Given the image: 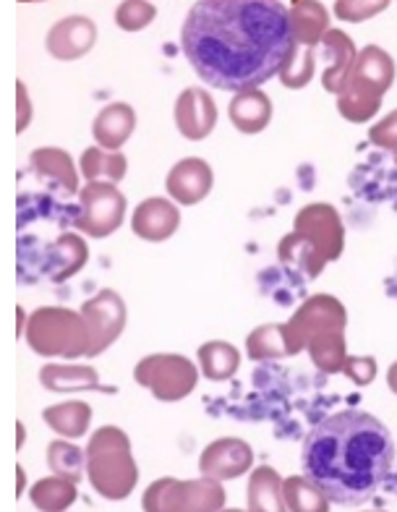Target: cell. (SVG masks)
<instances>
[{
    "instance_id": "24",
    "label": "cell",
    "mask_w": 397,
    "mask_h": 512,
    "mask_svg": "<svg viewBox=\"0 0 397 512\" xmlns=\"http://www.w3.org/2000/svg\"><path fill=\"white\" fill-rule=\"evenodd\" d=\"M29 165H32V170L37 176L55 183V186L66 191V194H79V173H76L74 160H71V155H68L66 149H34L32 157H29Z\"/></svg>"
},
{
    "instance_id": "2",
    "label": "cell",
    "mask_w": 397,
    "mask_h": 512,
    "mask_svg": "<svg viewBox=\"0 0 397 512\" xmlns=\"http://www.w3.org/2000/svg\"><path fill=\"white\" fill-rule=\"evenodd\" d=\"M395 463L390 429L366 411H337L303 439V473L330 502L358 507L377 494Z\"/></svg>"
},
{
    "instance_id": "39",
    "label": "cell",
    "mask_w": 397,
    "mask_h": 512,
    "mask_svg": "<svg viewBox=\"0 0 397 512\" xmlns=\"http://www.w3.org/2000/svg\"><path fill=\"white\" fill-rule=\"evenodd\" d=\"M16 476H19V489H16V494H19V497H21V492H24V486H27V473L21 471V465H19V468H16Z\"/></svg>"
},
{
    "instance_id": "29",
    "label": "cell",
    "mask_w": 397,
    "mask_h": 512,
    "mask_svg": "<svg viewBox=\"0 0 397 512\" xmlns=\"http://www.w3.org/2000/svg\"><path fill=\"white\" fill-rule=\"evenodd\" d=\"M283 497L285 510L290 512H327L332 505L327 494L306 473L303 476H290V479L283 481Z\"/></svg>"
},
{
    "instance_id": "13",
    "label": "cell",
    "mask_w": 397,
    "mask_h": 512,
    "mask_svg": "<svg viewBox=\"0 0 397 512\" xmlns=\"http://www.w3.org/2000/svg\"><path fill=\"white\" fill-rule=\"evenodd\" d=\"M322 58L324 71H322V84L330 95H343L345 87H348V79L353 74V66H356L358 50L356 42L350 40L343 29H330L324 34L322 45H319L317 61Z\"/></svg>"
},
{
    "instance_id": "15",
    "label": "cell",
    "mask_w": 397,
    "mask_h": 512,
    "mask_svg": "<svg viewBox=\"0 0 397 512\" xmlns=\"http://www.w3.org/2000/svg\"><path fill=\"white\" fill-rule=\"evenodd\" d=\"M175 126L189 142H202L215 131L217 105L207 89H183L175 100Z\"/></svg>"
},
{
    "instance_id": "6",
    "label": "cell",
    "mask_w": 397,
    "mask_h": 512,
    "mask_svg": "<svg viewBox=\"0 0 397 512\" xmlns=\"http://www.w3.org/2000/svg\"><path fill=\"white\" fill-rule=\"evenodd\" d=\"M395 84V61L379 45H366L358 50L356 66L348 79V87L337 97V110L345 121L369 123L382 108L384 95Z\"/></svg>"
},
{
    "instance_id": "32",
    "label": "cell",
    "mask_w": 397,
    "mask_h": 512,
    "mask_svg": "<svg viewBox=\"0 0 397 512\" xmlns=\"http://www.w3.org/2000/svg\"><path fill=\"white\" fill-rule=\"evenodd\" d=\"M317 55L319 48H301V45H293L288 61L280 68V81L283 87L288 89H303L314 79V68H317Z\"/></svg>"
},
{
    "instance_id": "18",
    "label": "cell",
    "mask_w": 397,
    "mask_h": 512,
    "mask_svg": "<svg viewBox=\"0 0 397 512\" xmlns=\"http://www.w3.org/2000/svg\"><path fill=\"white\" fill-rule=\"evenodd\" d=\"M246 353L251 361H275L303 353L298 337L293 335L290 324H262L246 337Z\"/></svg>"
},
{
    "instance_id": "33",
    "label": "cell",
    "mask_w": 397,
    "mask_h": 512,
    "mask_svg": "<svg viewBox=\"0 0 397 512\" xmlns=\"http://www.w3.org/2000/svg\"><path fill=\"white\" fill-rule=\"evenodd\" d=\"M157 16L155 3H147V0H126L121 6L115 8V24L123 29V32H142L144 27H149Z\"/></svg>"
},
{
    "instance_id": "34",
    "label": "cell",
    "mask_w": 397,
    "mask_h": 512,
    "mask_svg": "<svg viewBox=\"0 0 397 512\" xmlns=\"http://www.w3.org/2000/svg\"><path fill=\"white\" fill-rule=\"evenodd\" d=\"M390 6V0H337L335 3V16L350 24L366 21L371 16L382 14L384 8Z\"/></svg>"
},
{
    "instance_id": "22",
    "label": "cell",
    "mask_w": 397,
    "mask_h": 512,
    "mask_svg": "<svg viewBox=\"0 0 397 512\" xmlns=\"http://www.w3.org/2000/svg\"><path fill=\"white\" fill-rule=\"evenodd\" d=\"M40 382L50 392H115V387H105L97 369L87 364H45L40 369Z\"/></svg>"
},
{
    "instance_id": "7",
    "label": "cell",
    "mask_w": 397,
    "mask_h": 512,
    "mask_svg": "<svg viewBox=\"0 0 397 512\" xmlns=\"http://www.w3.org/2000/svg\"><path fill=\"white\" fill-rule=\"evenodd\" d=\"M29 348L42 358H76L89 356V327L74 309H63V306H42L27 319L24 327Z\"/></svg>"
},
{
    "instance_id": "26",
    "label": "cell",
    "mask_w": 397,
    "mask_h": 512,
    "mask_svg": "<svg viewBox=\"0 0 397 512\" xmlns=\"http://www.w3.org/2000/svg\"><path fill=\"white\" fill-rule=\"evenodd\" d=\"M199 369L209 382H228L241 369V353L236 345L223 343V340H209L199 348Z\"/></svg>"
},
{
    "instance_id": "27",
    "label": "cell",
    "mask_w": 397,
    "mask_h": 512,
    "mask_svg": "<svg viewBox=\"0 0 397 512\" xmlns=\"http://www.w3.org/2000/svg\"><path fill=\"white\" fill-rule=\"evenodd\" d=\"M79 168L89 183H121L128 173V160L121 152H108L95 144L84 149Z\"/></svg>"
},
{
    "instance_id": "14",
    "label": "cell",
    "mask_w": 397,
    "mask_h": 512,
    "mask_svg": "<svg viewBox=\"0 0 397 512\" xmlns=\"http://www.w3.org/2000/svg\"><path fill=\"white\" fill-rule=\"evenodd\" d=\"M215 186V173L209 168V162L202 157H186L175 162L165 178V191L175 204L191 207L207 199L209 191Z\"/></svg>"
},
{
    "instance_id": "38",
    "label": "cell",
    "mask_w": 397,
    "mask_h": 512,
    "mask_svg": "<svg viewBox=\"0 0 397 512\" xmlns=\"http://www.w3.org/2000/svg\"><path fill=\"white\" fill-rule=\"evenodd\" d=\"M387 387H390V392L397 395V361L390 366V371H387Z\"/></svg>"
},
{
    "instance_id": "40",
    "label": "cell",
    "mask_w": 397,
    "mask_h": 512,
    "mask_svg": "<svg viewBox=\"0 0 397 512\" xmlns=\"http://www.w3.org/2000/svg\"><path fill=\"white\" fill-rule=\"evenodd\" d=\"M16 432H19V442H16V447L21 450V447H24V437H27V434H24V424H21V421H19V426H16Z\"/></svg>"
},
{
    "instance_id": "4",
    "label": "cell",
    "mask_w": 397,
    "mask_h": 512,
    "mask_svg": "<svg viewBox=\"0 0 397 512\" xmlns=\"http://www.w3.org/2000/svg\"><path fill=\"white\" fill-rule=\"evenodd\" d=\"M288 324L322 374H343L348 361V348H345L348 311L340 304V298L327 293L306 298Z\"/></svg>"
},
{
    "instance_id": "16",
    "label": "cell",
    "mask_w": 397,
    "mask_h": 512,
    "mask_svg": "<svg viewBox=\"0 0 397 512\" xmlns=\"http://www.w3.org/2000/svg\"><path fill=\"white\" fill-rule=\"evenodd\" d=\"M97 27L87 16H66L55 21L45 40V48L55 61H79L95 48Z\"/></svg>"
},
{
    "instance_id": "17",
    "label": "cell",
    "mask_w": 397,
    "mask_h": 512,
    "mask_svg": "<svg viewBox=\"0 0 397 512\" xmlns=\"http://www.w3.org/2000/svg\"><path fill=\"white\" fill-rule=\"evenodd\" d=\"M181 225V212L165 196H149L144 199L131 215V230L142 241L160 243L175 236V230Z\"/></svg>"
},
{
    "instance_id": "5",
    "label": "cell",
    "mask_w": 397,
    "mask_h": 512,
    "mask_svg": "<svg viewBox=\"0 0 397 512\" xmlns=\"http://www.w3.org/2000/svg\"><path fill=\"white\" fill-rule=\"evenodd\" d=\"M87 479L100 497L121 502L134 492L139 468L131 455V439L118 426H102L89 437Z\"/></svg>"
},
{
    "instance_id": "35",
    "label": "cell",
    "mask_w": 397,
    "mask_h": 512,
    "mask_svg": "<svg viewBox=\"0 0 397 512\" xmlns=\"http://www.w3.org/2000/svg\"><path fill=\"white\" fill-rule=\"evenodd\" d=\"M377 361L371 356H348L343 366V374L350 379V382H356L358 387H366L377 379Z\"/></svg>"
},
{
    "instance_id": "36",
    "label": "cell",
    "mask_w": 397,
    "mask_h": 512,
    "mask_svg": "<svg viewBox=\"0 0 397 512\" xmlns=\"http://www.w3.org/2000/svg\"><path fill=\"white\" fill-rule=\"evenodd\" d=\"M369 142L379 149H387L395 155L397 152V110H392L387 118H382L379 123H374L369 131Z\"/></svg>"
},
{
    "instance_id": "31",
    "label": "cell",
    "mask_w": 397,
    "mask_h": 512,
    "mask_svg": "<svg viewBox=\"0 0 397 512\" xmlns=\"http://www.w3.org/2000/svg\"><path fill=\"white\" fill-rule=\"evenodd\" d=\"M48 465L55 476H63V479L79 484L84 471H87V450L66 442V437L55 439L48 447Z\"/></svg>"
},
{
    "instance_id": "37",
    "label": "cell",
    "mask_w": 397,
    "mask_h": 512,
    "mask_svg": "<svg viewBox=\"0 0 397 512\" xmlns=\"http://www.w3.org/2000/svg\"><path fill=\"white\" fill-rule=\"evenodd\" d=\"M16 100H19V121H16V131H27L29 121H32V102H29L27 84H16Z\"/></svg>"
},
{
    "instance_id": "10",
    "label": "cell",
    "mask_w": 397,
    "mask_h": 512,
    "mask_svg": "<svg viewBox=\"0 0 397 512\" xmlns=\"http://www.w3.org/2000/svg\"><path fill=\"white\" fill-rule=\"evenodd\" d=\"M79 215L74 228L89 238H108L126 220V196L115 183H87L79 191Z\"/></svg>"
},
{
    "instance_id": "30",
    "label": "cell",
    "mask_w": 397,
    "mask_h": 512,
    "mask_svg": "<svg viewBox=\"0 0 397 512\" xmlns=\"http://www.w3.org/2000/svg\"><path fill=\"white\" fill-rule=\"evenodd\" d=\"M76 484L63 476H48L32 486L29 499L42 512H63L76 502Z\"/></svg>"
},
{
    "instance_id": "3",
    "label": "cell",
    "mask_w": 397,
    "mask_h": 512,
    "mask_svg": "<svg viewBox=\"0 0 397 512\" xmlns=\"http://www.w3.org/2000/svg\"><path fill=\"white\" fill-rule=\"evenodd\" d=\"M345 249V225L332 204H306L296 215L293 233L280 241V262L303 277H319L330 262H337Z\"/></svg>"
},
{
    "instance_id": "21",
    "label": "cell",
    "mask_w": 397,
    "mask_h": 512,
    "mask_svg": "<svg viewBox=\"0 0 397 512\" xmlns=\"http://www.w3.org/2000/svg\"><path fill=\"white\" fill-rule=\"evenodd\" d=\"M228 115L230 123L241 134H262L272 121V100L262 89H246V92L233 95L228 105Z\"/></svg>"
},
{
    "instance_id": "1",
    "label": "cell",
    "mask_w": 397,
    "mask_h": 512,
    "mask_svg": "<svg viewBox=\"0 0 397 512\" xmlns=\"http://www.w3.org/2000/svg\"><path fill=\"white\" fill-rule=\"evenodd\" d=\"M293 45L288 6L280 0H199L181 29L194 74L236 95L280 74Z\"/></svg>"
},
{
    "instance_id": "20",
    "label": "cell",
    "mask_w": 397,
    "mask_h": 512,
    "mask_svg": "<svg viewBox=\"0 0 397 512\" xmlns=\"http://www.w3.org/2000/svg\"><path fill=\"white\" fill-rule=\"evenodd\" d=\"M134 128V108L128 102H110L108 108H102L97 113L95 123H92V136H95L97 147L108 149V152H118L131 139Z\"/></svg>"
},
{
    "instance_id": "28",
    "label": "cell",
    "mask_w": 397,
    "mask_h": 512,
    "mask_svg": "<svg viewBox=\"0 0 397 512\" xmlns=\"http://www.w3.org/2000/svg\"><path fill=\"white\" fill-rule=\"evenodd\" d=\"M42 418L55 434H61L66 439H79L87 434L89 421H92V408H89V403L71 400V403H58L45 408Z\"/></svg>"
},
{
    "instance_id": "9",
    "label": "cell",
    "mask_w": 397,
    "mask_h": 512,
    "mask_svg": "<svg viewBox=\"0 0 397 512\" xmlns=\"http://www.w3.org/2000/svg\"><path fill=\"white\" fill-rule=\"evenodd\" d=\"M134 379L139 387H147L160 403H178L196 390L199 369L194 361L178 353H155L136 364Z\"/></svg>"
},
{
    "instance_id": "41",
    "label": "cell",
    "mask_w": 397,
    "mask_h": 512,
    "mask_svg": "<svg viewBox=\"0 0 397 512\" xmlns=\"http://www.w3.org/2000/svg\"><path fill=\"white\" fill-rule=\"evenodd\" d=\"M395 162H397V152H395Z\"/></svg>"
},
{
    "instance_id": "11",
    "label": "cell",
    "mask_w": 397,
    "mask_h": 512,
    "mask_svg": "<svg viewBox=\"0 0 397 512\" xmlns=\"http://www.w3.org/2000/svg\"><path fill=\"white\" fill-rule=\"evenodd\" d=\"M81 317L87 322L89 340H92L87 358H95L100 356V353L108 351L110 345H113L115 340L123 335V330H126V301H123L115 290L105 288L100 290L95 298L84 301V306H81Z\"/></svg>"
},
{
    "instance_id": "23",
    "label": "cell",
    "mask_w": 397,
    "mask_h": 512,
    "mask_svg": "<svg viewBox=\"0 0 397 512\" xmlns=\"http://www.w3.org/2000/svg\"><path fill=\"white\" fill-rule=\"evenodd\" d=\"M45 256H48V267L45 270H48L50 280L63 283V280L74 277L89 262V246L76 233H63L45 249Z\"/></svg>"
},
{
    "instance_id": "25",
    "label": "cell",
    "mask_w": 397,
    "mask_h": 512,
    "mask_svg": "<svg viewBox=\"0 0 397 512\" xmlns=\"http://www.w3.org/2000/svg\"><path fill=\"white\" fill-rule=\"evenodd\" d=\"M246 502H249L251 512L285 510L283 479H280V473H277L275 468H270V465H259V468L251 473Z\"/></svg>"
},
{
    "instance_id": "19",
    "label": "cell",
    "mask_w": 397,
    "mask_h": 512,
    "mask_svg": "<svg viewBox=\"0 0 397 512\" xmlns=\"http://www.w3.org/2000/svg\"><path fill=\"white\" fill-rule=\"evenodd\" d=\"M288 19L293 42L301 48H319L330 32V11L319 0H296L288 6Z\"/></svg>"
},
{
    "instance_id": "8",
    "label": "cell",
    "mask_w": 397,
    "mask_h": 512,
    "mask_svg": "<svg viewBox=\"0 0 397 512\" xmlns=\"http://www.w3.org/2000/svg\"><path fill=\"white\" fill-rule=\"evenodd\" d=\"M144 512H215L225 507V489L215 479H157L142 497Z\"/></svg>"
},
{
    "instance_id": "12",
    "label": "cell",
    "mask_w": 397,
    "mask_h": 512,
    "mask_svg": "<svg viewBox=\"0 0 397 512\" xmlns=\"http://www.w3.org/2000/svg\"><path fill=\"white\" fill-rule=\"evenodd\" d=\"M254 465V450L238 437H223L212 442L199 458V473L207 479L230 481L241 479Z\"/></svg>"
}]
</instances>
